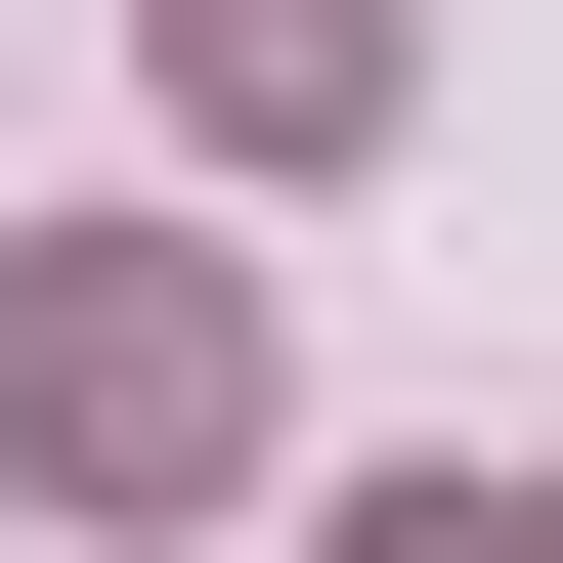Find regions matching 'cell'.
I'll return each instance as SVG.
<instances>
[{
	"label": "cell",
	"instance_id": "cell-1",
	"mask_svg": "<svg viewBox=\"0 0 563 563\" xmlns=\"http://www.w3.org/2000/svg\"><path fill=\"white\" fill-rule=\"evenodd\" d=\"M0 477L44 520H217L261 477V261H217V217H44V261H0Z\"/></svg>",
	"mask_w": 563,
	"mask_h": 563
},
{
	"label": "cell",
	"instance_id": "cell-2",
	"mask_svg": "<svg viewBox=\"0 0 563 563\" xmlns=\"http://www.w3.org/2000/svg\"><path fill=\"white\" fill-rule=\"evenodd\" d=\"M174 87H217L261 174H347V131H390V0H174Z\"/></svg>",
	"mask_w": 563,
	"mask_h": 563
},
{
	"label": "cell",
	"instance_id": "cell-3",
	"mask_svg": "<svg viewBox=\"0 0 563 563\" xmlns=\"http://www.w3.org/2000/svg\"><path fill=\"white\" fill-rule=\"evenodd\" d=\"M347 563H563V477H390V520H347Z\"/></svg>",
	"mask_w": 563,
	"mask_h": 563
}]
</instances>
